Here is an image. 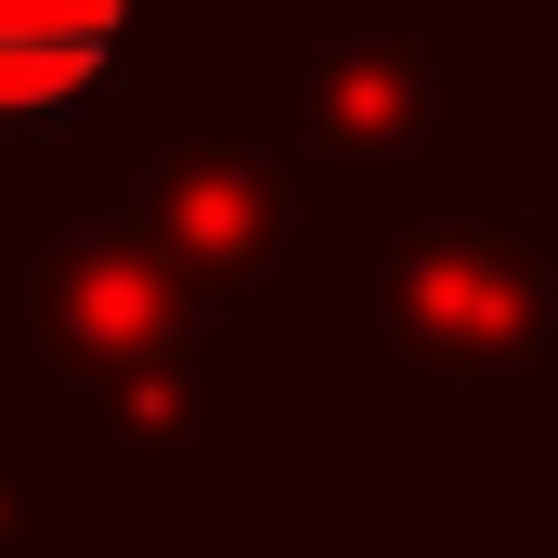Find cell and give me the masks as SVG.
Returning <instances> with one entry per match:
<instances>
[{
  "mask_svg": "<svg viewBox=\"0 0 558 558\" xmlns=\"http://www.w3.org/2000/svg\"><path fill=\"white\" fill-rule=\"evenodd\" d=\"M143 0H0V156L78 143V105L118 78Z\"/></svg>",
  "mask_w": 558,
  "mask_h": 558,
  "instance_id": "6",
  "label": "cell"
},
{
  "mask_svg": "<svg viewBox=\"0 0 558 558\" xmlns=\"http://www.w3.org/2000/svg\"><path fill=\"white\" fill-rule=\"evenodd\" d=\"M533 558H558V441L533 454Z\"/></svg>",
  "mask_w": 558,
  "mask_h": 558,
  "instance_id": "8",
  "label": "cell"
},
{
  "mask_svg": "<svg viewBox=\"0 0 558 558\" xmlns=\"http://www.w3.org/2000/svg\"><path fill=\"white\" fill-rule=\"evenodd\" d=\"M65 195L118 208L221 325H312L325 286V182L286 156V131L234 92H131L105 131L65 143Z\"/></svg>",
  "mask_w": 558,
  "mask_h": 558,
  "instance_id": "2",
  "label": "cell"
},
{
  "mask_svg": "<svg viewBox=\"0 0 558 558\" xmlns=\"http://www.w3.org/2000/svg\"><path fill=\"white\" fill-rule=\"evenodd\" d=\"M247 105L325 182V208L377 195H468L494 131V39L441 0H286L247 26Z\"/></svg>",
  "mask_w": 558,
  "mask_h": 558,
  "instance_id": "3",
  "label": "cell"
},
{
  "mask_svg": "<svg viewBox=\"0 0 558 558\" xmlns=\"http://www.w3.org/2000/svg\"><path fill=\"white\" fill-rule=\"evenodd\" d=\"M325 390H390L441 454L546 441L558 403V208L377 195L325 208V286L299 325Z\"/></svg>",
  "mask_w": 558,
  "mask_h": 558,
  "instance_id": "1",
  "label": "cell"
},
{
  "mask_svg": "<svg viewBox=\"0 0 558 558\" xmlns=\"http://www.w3.org/2000/svg\"><path fill=\"white\" fill-rule=\"evenodd\" d=\"M182 325H221L195 312L182 274L143 247L118 208L92 195H52V208H0V338L26 377H78V364H131Z\"/></svg>",
  "mask_w": 558,
  "mask_h": 558,
  "instance_id": "5",
  "label": "cell"
},
{
  "mask_svg": "<svg viewBox=\"0 0 558 558\" xmlns=\"http://www.w3.org/2000/svg\"><path fill=\"white\" fill-rule=\"evenodd\" d=\"M0 441L65 507H234L260 468L247 325H182L131 364H78V377H13Z\"/></svg>",
  "mask_w": 558,
  "mask_h": 558,
  "instance_id": "4",
  "label": "cell"
},
{
  "mask_svg": "<svg viewBox=\"0 0 558 558\" xmlns=\"http://www.w3.org/2000/svg\"><path fill=\"white\" fill-rule=\"evenodd\" d=\"M65 520H78V507H65V494L0 441V558H65Z\"/></svg>",
  "mask_w": 558,
  "mask_h": 558,
  "instance_id": "7",
  "label": "cell"
}]
</instances>
